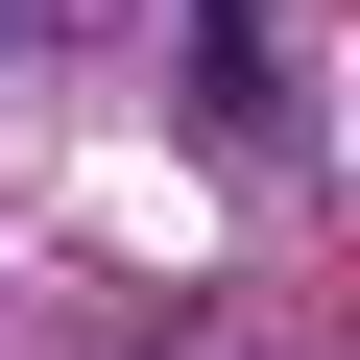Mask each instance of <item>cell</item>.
Returning a JSON list of instances; mask_svg holds the SVG:
<instances>
[{
	"label": "cell",
	"instance_id": "1",
	"mask_svg": "<svg viewBox=\"0 0 360 360\" xmlns=\"http://www.w3.org/2000/svg\"><path fill=\"white\" fill-rule=\"evenodd\" d=\"M193 96H217V120H264V96H288V72H264V0H193Z\"/></svg>",
	"mask_w": 360,
	"mask_h": 360
}]
</instances>
